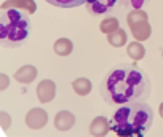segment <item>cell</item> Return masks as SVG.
<instances>
[{"label":"cell","mask_w":163,"mask_h":137,"mask_svg":"<svg viewBox=\"0 0 163 137\" xmlns=\"http://www.w3.org/2000/svg\"><path fill=\"white\" fill-rule=\"evenodd\" d=\"M150 80L147 73L134 62L114 65L101 80L99 93L111 105H123L129 102H146L150 96Z\"/></svg>","instance_id":"6da1fadb"},{"label":"cell","mask_w":163,"mask_h":137,"mask_svg":"<svg viewBox=\"0 0 163 137\" xmlns=\"http://www.w3.org/2000/svg\"><path fill=\"white\" fill-rule=\"evenodd\" d=\"M154 124V110L147 102H129L118 105L109 120V126L118 137L146 134Z\"/></svg>","instance_id":"7a4b0ae2"},{"label":"cell","mask_w":163,"mask_h":137,"mask_svg":"<svg viewBox=\"0 0 163 137\" xmlns=\"http://www.w3.org/2000/svg\"><path fill=\"white\" fill-rule=\"evenodd\" d=\"M30 18L27 13L16 8L0 11V46L19 48L30 37Z\"/></svg>","instance_id":"3957f363"},{"label":"cell","mask_w":163,"mask_h":137,"mask_svg":"<svg viewBox=\"0 0 163 137\" xmlns=\"http://www.w3.org/2000/svg\"><path fill=\"white\" fill-rule=\"evenodd\" d=\"M120 3V0H85V7L93 16L107 15Z\"/></svg>","instance_id":"277c9868"},{"label":"cell","mask_w":163,"mask_h":137,"mask_svg":"<svg viewBox=\"0 0 163 137\" xmlns=\"http://www.w3.org/2000/svg\"><path fill=\"white\" fill-rule=\"evenodd\" d=\"M47 121H48V115L43 108H32L29 110L27 117H26V124L34 131L42 129L47 124Z\"/></svg>","instance_id":"5b68a950"},{"label":"cell","mask_w":163,"mask_h":137,"mask_svg":"<svg viewBox=\"0 0 163 137\" xmlns=\"http://www.w3.org/2000/svg\"><path fill=\"white\" fill-rule=\"evenodd\" d=\"M131 27V32H133V37L138 40V42H143V40H147L152 33V27L149 24V19H139V21H134L131 24H128Z\"/></svg>","instance_id":"8992f818"},{"label":"cell","mask_w":163,"mask_h":137,"mask_svg":"<svg viewBox=\"0 0 163 137\" xmlns=\"http://www.w3.org/2000/svg\"><path fill=\"white\" fill-rule=\"evenodd\" d=\"M75 124V117L67 110L58 112V115L54 117V126L58 131H69Z\"/></svg>","instance_id":"52a82bcc"},{"label":"cell","mask_w":163,"mask_h":137,"mask_svg":"<svg viewBox=\"0 0 163 137\" xmlns=\"http://www.w3.org/2000/svg\"><path fill=\"white\" fill-rule=\"evenodd\" d=\"M35 93H37L40 102H50L54 97V94H56V86H54V83L50 82V80H43L37 86Z\"/></svg>","instance_id":"ba28073f"},{"label":"cell","mask_w":163,"mask_h":137,"mask_svg":"<svg viewBox=\"0 0 163 137\" xmlns=\"http://www.w3.org/2000/svg\"><path fill=\"white\" fill-rule=\"evenodd\" d=\"M109 131H111L109 120L104 118V117H96L93 120V123L90 124V132L94 137H104V135H107Z\"/></svg>","instance_id":"9c48e42d"},{"label":"cell","mask_w":163,"mask_h":137,"mask_svg":"<svg viewBox=\"0 0 163 137\" xmlns=\"http://www.w3.org/2000/svg\"><path fill=\"white\" fill-rule=\"evenodd\" d=\"M37 77V68L34 65H24L21 67L19 70L15 73V78L18 80L19 83H32Z\"/></svg>","instance_id":"30bf717a"},{"label":"cell","mask_w":163,"mask_h":137,"mask_svg":"<svg viewBox=\"0 0 163 137\" xmlns=\"http://www.w3.org/2000/svg\"><path fill=\"white\" fill-rule=\"evenodd\" d=\"M107 40H109V43H111L112 46L120 48V46H123V45L126 43L128 35H126V32H125L123 29L118 27L117 30H114V32H111V33H107Z\"/></svg>","instance_id":"8fae6325"},{"label":"cell","mask_w":163,"mask_h":137,"mask_svg":"<svg viewBox=\"0 0 163 137\" xmlns=\"http://www.w3.org/2000/svg\"><path fill=\"white\" fill-rule=\"evenodd\" d=\"M128 56L133 61H141L146 56V48L141 42H131L128 45Z\"/></svg>","instance_id":"7c38bea8"},{"label":"cell","mask_w":163,"mask_h":137,"mask_svg":"<svg viewBox=\"0 0 163 137\" xmlns=\"http://www.w3.org/2000/svg\"><path fill=\"white\" fill-rule=\"evenodd\" d=\"M72 88L79 96H86V94H90V91H91V82L88 78H77L72 83Z\"/></svg>","instance_id":"4fadbf2b"},{"label":"cell","mask_w":163,"mask_h":137,"mask_svg":"<svg viewBox=\"0 0 163 137\" xmlns=\"http://www.w3.org/2000/svg\"><path fill=\"white\" fill-rule=\"evenodd\" d=\"M72 48H74V45L69 38H59V40H56V43H54V53L59 54V56L70 54Z\"/></svg>","instance_id":"5bb4252c"},{"label":"cell","mask_w":163,"mask_h":137,"mask_svg":"<svg viewBox=\"0 0 163 137\" xmlns=\"http://www.w3.org/2000/svg\"><path fill=\"white\" fill-rule=\"evenodd\" d=\"M11 7H24V8H27L30 11V13H34V11H35L34 0H10V2H7V3L2 5V10L11 8Z\"/></svg>","instance_id":"9a60e30c"},{"label":"cell","mask_w":163,"mask_h":137,"mask_svg":"<svg viewBox=\"0 0 163 137\" xmlns=\"http://www.w3.org/2000/svg\"><path fill=\"white\" fill-rule=\"evenodd\" d=\"M50 5L58 7V8H75L85 3V0H45Z\"/></svg>","instance_id":"2e32d148"},{"label":"cell","mask_w":163,"mask_h":137,"mask_svg":"<svg viewBox=\"0 0 163 137\" xmlns=\"http://www.w3.org/2000/svg\"><path fill=\"white\" fill-rule=\"evenodd\" d=\"M118 27H120V22H118V19L117 18H106L101 24H99V29H101V32H104V33H111V32H114V30H117Z\"/></svg>","instance_id":"e0dca14e"},{"label":"cell","mask_w":163,"mask_h":137,"mask_svg":"<svg viewBox=\"0 0 163 137\" xmlns=\"http://www.w3.org/2000/svg\"><path fill=\"white\" fill-rule=\"evenodd\" d=\"M126 19H128V24H131V22L139 21V19H149V16H147L146 11H143V10H133L131 13L128 15Z\"/></svg>","instance_id":"ac0fdd59"},{"label":"cell","mask_w":163,"mask_h":137,"mask_svg":"<svg viewBox=\"0 0 163 137\" xmlns=\"http://www.w3.org/2000/svg\"><path fill=\"white\" fill-rule=\"evenodd\" d=\"M120 2L126 7H131L133 10H141V8H143V7H146L149 2H150V0H120Z\"/></svg>","instance_id":"d6986e66"},{"label":"cell","mask_w":163,"mask_h":137,"mask_svg":"<svg viewBox=\"0 0 163 137\" xmlns=\"http://www.w3.org/2000/svg\"><path fill=\"white\" fill-rule=\"evenodd\" d=\"M0 124H2L3 131H8L10 124H11V117H10L7 112H0Z\"/></svg>","instance_id":"ffe728a7"},{"label":"cell","mask_w":163,"mask_h":137,"mask_svg":"<svg viewBox=\"0 0 163 137\" xmlns=\"http://www.w3.org/2000/svg\"><path fill=\"white\" fill-rule=\"evenodd\" d=\"M8 85H10V78H8L5 73H0V91L7 89Z\"/></svg>","instance_id":"44dd1931"},{"label":"cell","mask_w":163,"mask_h":137,"mask_svg":"<svg viewBox=\"0 0 163 137\" xmlns=\"http://www.w3.org/2000/svg\"><path fill=\"white\" fill-rule=\"evenodd\" d=\"M158 112H160V117L163 118V102H161V104H160V108H158Z\"/></svg>","instance_id":"7402d4cb"},{"label":"cell","mask_w":163,"mask_h":137,"mask_svg":"<svg viewBox=\"0 0 163 137\" xmlns=\"http://www.w3.org/2000/svg\"><path fill=\"white\" fill-rule=\"evenodd\" d=\"M161 56H163V50H161Z\"/></svg>","instance_id":"603a6c76"}]
</instances>
